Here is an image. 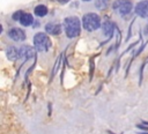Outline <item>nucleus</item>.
<instances>
[{
    "instance_id": "1",
    "label": "nucleus",
    "mask_w": 148,
    "mask_h": 134,
    "mask_svg": "<svg viewBox=\"0 0 148 134\" xmlns=\"http://www.w3.org/2000/svg\"><path fill=\"white\" fill-rule=\"evenodd\" d=\"M64 29L68 38H75L81 32V21L77 16H67L64 20Z\"/></svg>"
},
{
    "instance_id": "2",
    "label": "nucleus",
    "mask_w": 148,
    "mask_h": 134,
    "mask_svg": "<svg viewBox=\"0 0 148 134\" xmlns=\"http://www.w3.org/2000/svg\"><path fill=\"white\" fill-rule=\"evenodd\" d=\"M82 25H83V29L89 32L95 31L102 25L101 17L96 13H87L82 17Z\"/></svg>"
},
{
    "instance_id": "3",
    "label": "nucleus",
    "mask_w": 148,
    "mask_h": 134,
    "mask_svg": "<svg viewBox=\"0 0 148 134\" xmlns=\"http://www.w3.org/2000/svg\"><path fill=\"white\" fill-rule=\"evenodd\" d=\"M34 45L38 52H44L51 47L52 42L45 32H37L34 36Z\"/></svg>"
},
{
    "instance_id": "4",
    "label": "nucleus",
    "mask_w": 148,
    "mask_h": 134,
    "mask_svg": "<svg viewBox=\"0 0 148 134\" xmlns=\"http://www.w3.org/2000/svg\"><path fill=\"white\" fill-rule=\"evenodd\" d=\"M112 8L118 15L126 16L132 12L133 3L131 0H114L112 3Z\"/></svg>"
},
{
    "instance_id": "5",
    "label": "nucleus",
    "mask_w": 148,
    "mask_h": 134,
    "mask_svg": "<svg viewBox=\"0 0 148 134\" xmlns=\"http://www.w3.org/2000/svg\"><path fill=\"white\" fill-rule=\"evenodd\" d=\"M36 49H34L32 46H29V45H23L18 49V58L22 60V62L31 59L35 57L36 54Z\"/></svg>"
},
{
    "instance_id": "6",
    "label": "nucleus",
    "mask_w": 148,
    "mask_h": 134,
    "mask_svg": "<svg viewBox=\"0 0 148 134\" xmlns=\"http://www.w3.org/2000/svg\"><path fill=\"white\" fill-rule=\"evenodd\" d=\"M134 12L138 16H140L142 18H147L148 17V0H142V1L138 2Z\"/></svg>"
},
{
    "instance_id": "7",
    "label": "nucleus",
    "mask_w": 148,
    "mask_h": 134,
    "mask_svg": "<svg viewBox=\"0 0 148 134\" xmlns=\"http://www.w3.org/2000/svg\"><path fill=\"white\" fill-rule=\"evenodd\" d=\"M8 36L14 42H22L25 39V32L21 28H12L8 31Z\"/></svg>"
},
{
    "instance_id": "8",
    "label": "nucleus",
    "mask_w": 148,
    "mask_h": 134,
    "mask_svg": "<svg viewBox=\"0 0 148 134\" xmlns=\"http://www.w3.org/2000/svg\"><path fill=\"white\" fill-rule=\"evenodd\" d=\"M45 30H46V32L50 34V35L58 36V35L61 34L62 28H61L60 23H58V22H49V23L45 25Z\"/></svg>"
},
{
    "instance_id": "9",
    "label": "nucleus",
    "mask_w": 148,
    "mask_h": 134,
    "mask_svg": "<svg viewBox=\"0 0 148 134\" xmlns=\"http://www.w3.org/2000/svg\"><path fill=\"white\" fill-rule=\"evenodd\" d=\"M116 27L112 24V22L111 21H109V20H105L103 23H102V30H103V34L108 37V38H112V36H113V29H114Z\"/></svg>"
},
{
    "instance_id": "10",
    "label": "nucleus",
    "mask_w": 148,
    "mask_h": 134,
    "mask_svg": "<svg viewBox=\"0 0 148 134\" xmlns=\"http://www.w3.org/2000/svg\"><path fill=\"white\" fill-rule=\"evenodd\" d=\"M6 55L10 61H15L18 58V49L15 46H8L6 50Z\"/></svg>"
},
{
    "instance_id": "11",
    "label": "nucleus",
    "mask_w": 148,
    "mask_h": 134,
    "mask_svg": "<svg viewBox=\"0 0 148 134\" xmlns=\"http://www.w3.org/2000/svg\"><path fill=\"white\" fill-rule=\"evenodd\" d=\"M20 23L23 25V27H30L32 23H34V17L31 14L29 13H23L21 20H20Z\"/></svg>"
},
{
    "instance_id": "12",
    "label": "nucleus",
    "mask_w": 148,
    "mask_h": 134,
    "mask_svg": "<svg viewBox=\"0 0 148 134\" xmlns=\"http://www.w3.org/2000/svg\"><path fill=\"white\" fill-rule=\"evenodd\" d=\"M34 12H35L36 16L43 17V16H45V15L47 14V7H46L45 5H38V6L35 7Z\"/></svg>"
},
{
    "instance_id": "13",
    "label": "nucleus",
    "mask_w": 148,
    "mask_h": 134,
    "mask_svg": "<svg viewBox=\"0 0 148 134\" xmlns=\"http://www.w3.org/2000/svg\"><path fill=\"white\" fill-rule=\"evenodd\" d=\"M95 6L97 9L103 10L109 6V0H96L95 1Z\"/></svg>"
},
{
    "instance_id": "14",
    "label": "nucleus",
    "mask_w": 148,
    "mask_h": 134,
    "mask_svg": "<svg viewBox=\"0 0 148 134\" xmlns=\"http://www.w3.org/2000/svg\"><path fill=\"white\" fill-rule=\"evenodd\" d=\"M23 10H16L13 15H12V18L14 20V21H20L21 20V17H22V15H23Z\"/></svg>"
},
{
    "instance_id": "15",
    "label": "nucleus",
    "mask_w": 148,
    "mask_h": 134,
    "mask_svg": "<svg viewBox=\"0 0 148 134\" xmlns=\"http://www.w3.org/2000/svg\"><path fill=\"white\" fill-rule=\"evenodd\" d=\"M145 65H146V62H143V64H142V66L140 67V80H139V84H141V82H142V73H143Z\"/></svg>"
},
{
    "instance_id": "16",
    "label": "nucleus",
    "mask_w": 148,
    "mask_h": 134,
    "mask_svg": "<svg viewBox=\"0 0 148 134\" xmlns=\"http://www.w3.org/2000/svg\"><path fill=\"white\" fill-rule=\"evenodd\" d=\"M92 72H94V62L90 60V72H89V77H90V80L92 79Z\"/></svg>"
},
{
    "instance_id": "17",
    "label": "nucleus",
    "mask_w": 148,
    "mask_h": 134,
    "mask_svg": "<svg viewBox=\"0 0 148 134\" xmlns=\"http://www.w3.org/2000/svg\"><path fill=\"white\" fill-rule=\"evenodd\" d=\"M136 127L141 128V129H145V131H148V125H145V124H138Z\"/></svg>"
},
{
    "instance_id": "18",
    "label": "nucleus",
    "mask_w": 148,
    "mask_h": 134,
    "mask_svg": "<svg viewBox=\"0 0 148 134\" xmlns=\"http://www.w3.org/2000/svg\"><path fill=\"white\" fill-rule=\"evenodd\" d=\"M59 3H61V5H65V3H67L69 0H57Z\"/></svg>"
},
{
    "instance_id": "19",
    "label": "nucleus",
    "mask_w": 148,
    "mask_h": 134,
    "mask_svg": "<svg viewBox=\"0 0 148 134\" xmlns=\"http://www.w3.org/2000/svg\"><path fill=\"white\" fill-rule=\"evenodd\" d=\"M34 25H35V27H39V22H36Z\"/></svg>"
},
{
    "instance_id": "20",
    "label": "nucleus",
    "mask_w": 148,
    "mask_h": 134,
    "mask_svg": "<svg viewBox=\"0 0 148 134\" xmlns=\"http://www.w3.org/2000/svg\"><path fill=\"white\" fill-rule=\"evenodd\" d=\"M146 32L148 34V23H147V25H146Z\"/></svg>"
},
{
    "instance_id": "21",
    "label": "nucleus",
    "mask_w": 148,
    "mask_h": 134,
    "mask_svg": "<svg viewBox=\"0 0 148 134\" xmlns=\"http://www.w3.org/2000/svg\"><path fill=\"white\" fill-rule=\"evenodd\" d=\"M136 134H148V133H136Z\"/></svg>"
},
{
    "instance_id": "22",
    "label": "nucleus",
    "mask_w": 148,
    "mask_h": 134,
    "mask_svg": "<svg viewBox=\"0 0 148 134\" xmlns=\"http://www.w3.org/2000/svg\"><path fill=\"white\" fill-rule=\"evenodd\" d=\"M83 1H90V0H83Z\"/></svg>"
}]
</instances>
